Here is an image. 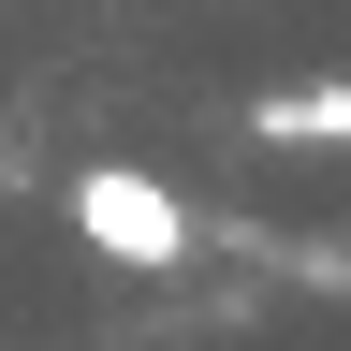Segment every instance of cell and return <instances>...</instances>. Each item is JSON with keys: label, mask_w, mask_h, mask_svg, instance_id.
<instances>
[{"label": "cell", "mask_w": 351, "mask_h": 351, "mask_svg": "<svg viewBox=\"0 0 351 351\" xmlns=\"http://www.w3.org/2000/svg\"><path fill=\"white\" fill-rule=\"evenodd\" d=\"M73 234L103 263H132V278H161V263H191V205H176L147 161H88L73 176Z\"/></svg>", "instance_id": "1"}, {"label": "cell", "mask_w": 351, "mask_h": 351, "mask_svg": "<svg viewBox=\"0 0 351 351\" xmlns=\"http://www.w3.org/2000/svg\"><path fill=\"white\" fill-rule=\"evenodd\" d=\"M249 132L263 147H351V88H263Z\"/></svg>", "instance_id": "2"}]
</instances>
